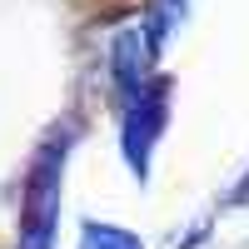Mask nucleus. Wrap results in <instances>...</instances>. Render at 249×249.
Masks as SVG:
<instances>
[{
  "label": "nucleus",
  "instance_id": "nucleus-1",
  "mask_svg": "<svg viewBox=\"0 0 249 249\" xmlns=\"http://www.w3.org/2000/svg\"><path fill=\"white\" fill-rule=\"evenodd\" d=\"M85 249H140V244H135V239H124V234H115V230H105V224H90Z\"/></svg>",
  "mask_w": 249,
  "mask_h": 249
}]
</instances>
